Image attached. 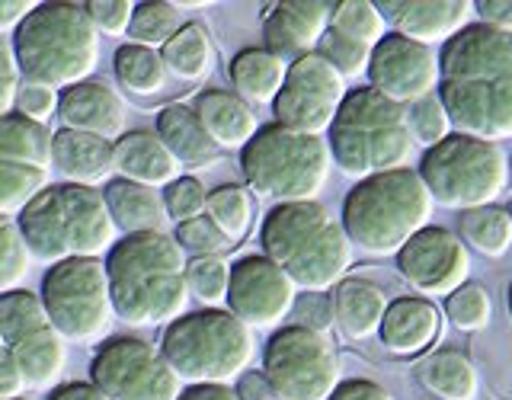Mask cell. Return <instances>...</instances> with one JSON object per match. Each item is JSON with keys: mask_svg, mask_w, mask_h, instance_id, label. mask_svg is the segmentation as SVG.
I'll list each match as a JSON object with an SVG mask.
<instances>
[{"mask_svg": "<svg viewBox=\"0 0 512 400\" xmlns=\"http://www.w3.org/2000/svg\"><path fill=\"white\" fill-rule=\"evenodd\" d=\"M231 84L237 96L250 106H272L285 87L288 61L266 52V48H244L231 58Z\"/></svg>", "mask_w": 512, "mask_h": 400, "instance_id": "obj_29", "label": "cell"}, {"mask_svg": "<svg viewBox=\"0 0 512 400\" xmlns=\"http://www.w3.org/2000/svg\"><path fill=\"white\" fill-rule=\"evenodd\" d=\"M506 311H509V320H512V279H509V288H506Z\"/></svg>", "mask_w": 512, "mask_h": 400, "instance_id": "obj_57", "label": "cell"}, {"mask_svg": "<svg viewBox=\"0 0 512 400\" xmlns=\"http://www.w3.org/2000/svg\"><path fill=\"white\" fill-rule=\"evenodd\" d=\"M160 199H164V208H167V218L173 224H183V221H192V218H202L205 208H208V189L199 176H176L170 186H164L160 192Z\"/></svg>", "mask_w": 512, "mask_h": 400, "instance_id": "obj_43", "label": "cell"}, {"mask_svg": "<svg viewBox=\"0 0 512 400\" xmlns=\"http://www.w3.org/2000/svg\"><path fill=\"white\" fill-rule=\"evenodd\" d=\"M112 154H116V173L122 180H132L141 186H170L176 176H183L176 157L167 151V144L157 138V132L138 128V132H125L119 141H112Z\"/></svg>", "mask_w": 512, "mask_h": 400, "instance_id": "obj_24", "label": "cell"}, {"mask_svg": "<svg viewBox=\"0 0 512 400\" xmlns=\"http://www.w3.org/2000/svg\"><path fill=\"white\" fill-rule=\"evenodd\" d=\"M176 400H237L231 384H186Z\"/></svg>", "mask_w": 512, "mask_h": 400, "instance_id": "obj_56", "label": "cell"}, {"mask_svg": "<svg viewBox=\"0 0 512 400\" xmlns=\"http://www.w3.org/2000/svg\"><path fill=\"white\" fill-rule=\"evenodd\" d=\"M506 212H509V218H512V202H509V208H506Z\"/></svg>", "mask_w": 512, "mask_h": 400, "instance_id": "obj_59", "label": "cell"}, {"mask_svg": "<svg viewBox=\"0 0 512 400\" xmlns=\"http://www.w3.org/2000/svg\"><path fill=\"white\" fill-rule=\"evenodd\" d=\"M52 128L32 122L20 112L0 116V160L23 167L52 170Z\"/></svg>", "mask_w": 512, "mask_h": 400, "instance_id": "obj_30", "label": "cell"}, {"mask_svg": "<svg viewBox=\"0 0 512 400\" xmlns=\"http://www.w3.org/2000/svg\"><path fill=\"white\" fill-rule=\"evenodd\" d=\"M180 29H183L180 7L170 4V0H144V4H135L128 39H132V45L164 48Z\"/></svg>", "mask_w": 512, "mask_h": 400, "instance_id": "obj_36", "label": "cell"}, {"mask_svg": "<svg viewBox=\"0 0 512 400\" xmlns=\"http://www.w3.org/2000/svg\"><path fill=\"white\" fill-rule=\"evenodd\" d=\"M32 260L55 266L74 256L100 260L119 240L103 189L52 183L16 218Z\"/></svg>", "mask_w": 512, "mask_h": 400, "instance_id": "obj_4", "label": "cell"}, {"mask_svg": "<svg viewBox=\"0 0 512 400\" xmlns=\"http://www.w3.org/2000/svg\"><path fill=\"white\" fill-rule=\"evenodd\" d=\"M420 180L436 205L452 212L496 205L509 189V157L500 144L471 135H448L420 160Z\"/></svg>", "mask_w": 512, "mask_h": 400, "instance_id": "obj_10", "label": "cell"}, {"mask_svg": "<svg viewBox=\"0 0 512 400\" xmlns=\"http://www.w3.org/2000/svg\"><path fill=\"white\" fill-rule=\"evenodd\" d=\"M397 269L413 292L426 298H448L471 276V250L448 228L429 224L397 253Z\"/></svg>", "mask_w": 512, "mask_h": 400, "instance_id": "obj_18", "label": "cell"}, {"mask_svg": "<svg viewBox=\"0 0 512 400\" xmlns=\"http://www.w3.org/2000/svg\"><path fill=\"white\" fill-rule=\"evenodd\" d=\"M445 314L464 333L484 330L493 320L490 292H487L484 285H477V282H464L458 292H452V295L445 298Z\"/></svg>", "mask_w": 512, "mask_h": 400, "instance_id": "obj_40", "label": "cell"}, {"mask_svg": "<svg viewBox=\"0 0 512 400\" xmlns=\"http://www.w3.org/2000/svg\"><path fill=\"white\" fill-rule=\"evenodd\" d=\"M10 42L26 84L68 90L90 80L100 64V32L93 29L84 4L68 0L36 4Z\"/></svg>", "mask_w": 512, "mask_h": 400, "instance_id": "obj_5", "label": "cell"}, {"mask_svg": "<svg viewBox=\"0 0 512 400\" xmlns=\"http://www.w3.org/2000/svg\"><path fill=\"white\" fill-rule=\"evenodd\" d=\"M52 170H58L64 183L74 186L96 189L100 183H109V176L116 173L112 141L74 132V128H58L52 135Z\"/></svg>", "mask_w": 512, "mask_h": 400, "instance_id": "obj_23", "label": "cell"}, {"mask_svg": "<svg viewBox=\"0 0 512 400\" xmlns=\"http://www.w3.org/2000/svg\"><path fill=\"white\" fill-rule=\"evenodd\" d=\"M346 93V80L336 74L327 58H320L317 52L304 55L288 64L285 87L276 96V103H272L276 125L298 135L324 138L346 100Z\"/></svg>", "mask_w": 512, "mask_h": 400, "instance_id": "obj_15", "label": "cell"}, {"mask_svg": "<svg viewBox=\"0 0 512 400\" xmlns=\"http://www.w3.org/2000/svg\"><path fill=\"white\" fill-rule=\"evenodd\" d=\"M234 397L237 400H276L266 375L263 372H250V368L234 381Z\"/></svg>", "mask_w": 512, "mask_h": 400, "instance_id": "obj_52", "label": "cell"}, {"mask_svg": "<svg viewBox=\"0 0 512 400\" xmlns=\"http://www.w3.org/2000/svg\"><path fill=\"white\" fill-rule=\"evenodd\" d=\"M442 71L436 48L410 42L397 32H388L368 61V87L397 106H413L426 96L439 93Z\"/></svg>", "mask_w": 512, "mask_h": 400, "instance_id": "obj_16", "label": "cell"}, {"mask_svg": "<svg viewBox=\"0 0 512 400\" xmlns=\"http://www.w3.org/2000/svg\"><path fill=\"white\" fill-rule=\"evenodd\" d=\"M4 352H7V346H4V336H0V356H4Z\"/></svg>", "mask_w": 512, "mask_h": 400, "instance_id": "obj_58", "label": "cell"}, {"mask_svg": "<svg viewBox=\"0 0 512 400\" xmlns=\"http://www.w3.org/2000/svg\"><path fill=\"white\" fill-rule=\"evenodd\" d=\"M458 237L468 250H477L487 260H500L512 250V218L500 205H484L461 212Z\"/></svg>", "mask_w": 512, "mask_h": 400, "instance_id": "obj_32", "label": "cell"}, {"mask_svg": "<svg viewBox=\"0 0 512 400\" xmlns=\"http://www.w3.org/2000/svg\"><path fill=\"white\" fill-rule=\"evenodd\" d=\"M0 336H4L7 356L20 368L26 391L58 388L68 368V343L48 320L36 292L10 288L0 295Z\"/></svg>", "mask_w": 512, "mask_h": 400, "instance_id": "obj_12", "label": "cell"}, {"mask_svg": "<svg viewBox=\"0 0 512 400\" xmlns=\"http://www.w3.org/2000/svg\"><path fill=\"white\" fill-rule=\"evenodd\" d=\"M474 13L480 16V23L500 32H512V0H477Z\"/></svg>", "mask_w": 512, "mask_h": 400, "instance_id": "obj_51", "label": "cell"}, {"mask_svg": "<svg viewBox=\"0 0 512 400\" xmlns=\"http://www.w3.org/2000/svg\"><path fill=\"white\" fill-rule=\"evenodd\" d=\"M16 400H29V397H16Z\"/></svg>", "mask_w": 512, "mask_h": 400, "instance_id": "obj_60", "label": "cell"}, {"mask_svg": "<svg viewBox=\"0 0 512 400\" xmlns=\"http://www.w3.org/2000/svg\"><path fill=\"white\" fill-rule=\"evenodd\" d=\"M157 349L183 384H231L250 368L256 340L228 308H199L167 324Z\"/></svg>", "mask_w": 512, "mask_h": 400, "instance_id": "obj_8", "label": "cell"}, {"mask_svg": "<svg viewBox=\"0 0 512 400\" xmlns=\"http://www.w3.org/2000/svg\"><path fill=\"white\" fill-rule=\"evenodd\" d=\"M263 256L276 263L298 292L324 295L346 279L352 266V247L320 202H288L269 208L260 228Z\"/></svg>", "mask_w": 512, "mask_h": 400, "instance_id": "obj_3", "label": "cell"}, {"mask_svg": "<svg viewBox=\"0 0 512 400\" xmlns=\"http://www.w3.org/2000/svg\"><path fill=\"white\" fill-rule=\"evenodd\" d=\"M263 375L276 400H330L343 381L333 343L295 324H285L269 336Z\"/></svg>", "mask_w": 512, "mask_h": 400, "instance_id": "obj_13", "label": "cell"}, {"mask_svg": "<svg viewBox=\"0 0 512 400\" xmlns=\"http://www.w3.org/2000/svg\"><path fill=\"white\" fill-rule=\"evenodd\" d=\"M436 202L413 167L375 173L349 189L340 224L352 247L368 256H397L423 228Z\"/></svg>", "mask_w": 512, "mask_h": 400, "instance_id": "obj_6", "label": "cell"}, {"mask_svg": "<svg viewBox=\"0 0 512 400\" xmlns=\"http://www.w3.org/2000/svg\"><path fill=\"white\" fill-rule=\"evenodd\" d=\"M327 148L343 176L368 180L375 173L404 170L413 160L407 109L384 100L372 87L349 90L327 132Z\"/></svg>", "mask_w": 512, "mask_h": 400, "instance_id": "obj_7", "label": "cell"}, {"mask_svg": "<svg viewBox=\"0 0 512 400\" xmlns=\"http://www.w3.org/2000/svg\"><path fill=\"white\" fill-rule=\"evenodd\" d=\"M292 317H295V327H304V330H314L324 336L333 324V304L327 295H304L295 301L292 308Z\"/></svg>", "mask_w": 512, "mask_h": 400, "instance_id": "obj_49", "label": "cell"}, {"mask_svg": "<svg viewBox=\"0 0 512 400\" xmlns=\"http://www.w3.org/2000/svg\"><path fill=\"white\" fill-rule=\"evenodd\" d=\"M333 304V324L340 327L349 340H372L381 330L384 311H388L391 298L384 288L368 279H343L330 295Z\"/></svg>", "mask_w": 512, "mask_h": 400, "instance_id": "obj_26", "label": "cell"}, {"mask_svg": "<svg viewBox=\"0 0 512 400\" xmlns=\"http://www.w3.org/2000/svg\"><path fill=\"white\" fill-rule=\"evenodd\" d=\"M103 199L112 221H116V231L128 234H151V231H167V208L160 192L151 186H141L132 180H109L103 189Z\"/></svg>", "mask_w": 512, "mask_h": 400, "instance_id": "obj_27", "label": "cell"}, {"mask_svg": "<svg viewBox=\"0 0 512 400\" xmlns=\"http://www.w3.org/2000/svg\"><path fill=\"white\" fill-rule=\"evenodd\" d=\"M330 29L340 36L362 42L368 48H375L384 36H388V23L378 13V4L372 0H340L330 7Z\"/></svg>", "mask_w": 512, "mask_h": 400, "instance_id": "obj_37", "label": "cell"}, {"mask_svg": "<svg viewBox=\"0 0 512 400\" xmlns=\"http://www.w3.org/2000/svg\"><path fill=\"white\" fill-rule=\"evenodd\" d=\"M58 119L61 128L87 132L106 141H119L125 135V103L106 80H84L58 93Z\"/></svg>", "mask_w": 512, "mask_h": 400, "instance_id": "obj_21", "label": "cell"}, {"mask_svg": "<svg viewBox=\"0 0 512 400\" xmlns=\"http://www.w3.org/2000/svg\"><path fill=\"white\" fill-rule=\"evenodd\" d=\"M407 125H410L413 144H420V148H426V151L442 144L448 135H455L452 119H448L439 93H432V96H426V100L407 106Z\"/></svg>", "mask_w": 512, "mask_h": 400, "instance_id": "obj_41", "label": "cell"}, {"mask_svg": "<svg viewBox=\"0 0 512 400\" xmlns=\"http://www.w3.org/2000/svg\"><path fill=\"white\" fill-rule=\"evenodd\" d=\"M90 384L106 400H176L183 394V381L160 349L138 336H109L90 362Z\"/></svg>", "mask_w": 512, "mask_h": 400, "instance_id": "obj_14", "label": "cell"}, {"mask_svg": "<svg viewBox=\"0 0 512 400\" xmlns=\"http://www.w3.org/2000/svg\"><path fill=\"white\" fill-rule=\"evenodd\" d=\"M39 298L48 320L64 336V343H100L116 324V308H112L103 260L74 256V260L48 266Z\"/></svg>", "mask_w": 512, "mask_h": 400, "instance_id": "obj_11", "label": "cell"}, {"mask_svg": "<svg viewBox=\"0 0 512 400\" xmlns=\"http://www.w3.org/2000/svg\"><path fill=\"white\" fill-rule=\"evenodd\" d=\"M84 10H87L90 23H93L96 32H100V36L119 39L128 32V26H132L135 4H132V0H87Z\"/></svg>", "mask_w": 512, "mask_h": 400, "instance_id": "obj_46", "label": "cell"}, {"mask_svg": "<svg viewBox=\"0 0 512 400\" xmlns=\"http://www.w3.org/2000/svg\"><path fill=\"white\" fill-rule=\"evenodd\" d=\"M189 298L202 301V308H221L228 301L231 263L224 256H192L186 263Z\"/></svg>", "mask_w": 512, "mask_h": 400, "instance_id": "obj_39", "label": "cell"}, {"mask_svg": "<svg viewBox=\"0 0 512 400\" xmlns=\"http://www.w3.org/2000/svg\"><path fill=\"white\" fill-rule=\"evenodd\" d=\"M116 320L128 327H167L186 314V253L167 231L119 237L106 253Z\"/></svg>", "mask_w": 512, "mask_h": 400, "instance_id": "obj_2", "label": "cell"}, {"mask_svg": "<svg viewBox=\"0 0 512 400\" xmlns=\"http://www.w3.org/2000/svg\"><path fill=\"white\" fill-rule=\"evenodd\" d=\"M442 311L429 298H397L388 304L378 330L381 346L391 356H420V352L432 349L442 336Z\"/></svg>", "mask_w": 512, "mask_h": 400, "instance_id": "obj_22", "label": "cell"}, {"mask_svg": "<svg viewBox=\"0 0 512 400\" xmlns=\"http://www.w3.org/2000/svg\"><path fill=\"white\" fill-rule=\"evenodd\" d=\"M192 112L199 116L208 138L218 144V151H244L260 132L253 106L231 90H205Z\"/></svg>", "mask_w": 512, "mask_h": 400, "instance_id": "obj_25", "label": "cell"}, {"mask_svg": "<svg viewBox=\"0 0 512 400\" xmlns=\"http://www.w3.org/2000/svg\"><path fill=\"white\" fill-rule=\"evenodd\" d=\"M112 71H116V80L128 93H138V96H151L157 90H164L167 84V68L157 48H144L132 42L116 48Z\"/></svg>", "mask_w": 512, "mask_h": 400, "instance_id": "obj_34", "label": "cell"}, {"mask_svg": "<svg viewBox=\"0 0 512 400\" xmlns=\"http://www.w3.org/2000/svg\"><path fill=\"white\" fill-rule=\"evenodd\" d=\"M317 55L327 58L343 80H356V77L368 74L372 48L362 45V42H352V39L340 36V32H333V29H327L324 39H320V45H317Z\"/></svg>", "mask_w": 512, "mask_h": 400, "instance_id": "obj_44", "label": "cell"}, {"mask_svg": "<svg viewBox=\"0 0 512 400\" xmlns=\"http://www.w3.org/2000/svg\"><path fill=\"white\" fill-rule=\"evenodd\" d=\"M205 215L212 218L215 228L237 247L240 240L250 234V224H253V199H250V192L244 186L224 183V186L208 192Z\"/></svg>", "mask_w": 512, "mask_h": 400, "instance_id": "obj_35", "label": "cell"}, {"mask_svg": "<svg viewBox=\"0 0 512 400\" xmlns=\"http://www.w3.org/2000/svg\"><path fill=\"white\" fill-rule=\"evenodd\" d=\"M160 58H164L167 74H176L180 80H202L215 61L212 36L202 23H183V29L160 48Z\"/></svg>", "mask_w": 512, "mask_h": 400, "instance_id": "obj_33", "label": "cell"}, {"mask_svg": "<svg viewBox=\"0 0 512 400\" xmlns=\"http://www.w3.org/2000/svg\"><path fill=\"white\" fill-rule=\"evenodd\" d=\"M240 170L260 199L276 205L317 202L320 192L327 189L333 157L327 138L298 135L272 122L263 125L240 151Z\"/></svg>", "mask_w": 512, "mask_h": 400, "instance_id": "obj_9", "label": "cell"}, {"mask_svg": "<svg viewBox=\"0 0 512 400\" xmlns=\"http://www.w3.org/2000/svg\"><path fill=\"white\" fill-rule=\"evenodd\" d=\"M32 10H36L32 0H0V36H7L10 29H20V23Z\"/></svg>", "mask_w": 512, "mask_h": 400, "instance_id": "obj_54", "label": "cell"}, {"mask_svg": "<svg viewBox=\"0 0 512 400\" xmlns=\"http://www.w3.org/2000/svg\"><path fill=\"white\" fill-rule=\"evenodd\" d=\"M439 100L458 135L512 138V32L484 23L464 26L439 55Z\"/></svg>", "mask_w": 512, "mask_h": 400, "instance_id": "obj_1", "label": "cell"}, {"mask_svg": "<svg viewBox=\"0 0 512 400\" xmlns=\"http://www.w3.org/2000/svg\"><path fill=\"white\" fill-rule=\"evenodd\" d=\"M45 186H52V170L0 160V215L20 218L23 208L36 199Z\"/></svg>", "mask_w": 512, "mask_h": 400, "instance_id": "obj_38", "label": "cell"}, {"mask_svg": "<svg viewBox=\"0 0 512 400\" xmlns=\"http://www.w3.org/2000/svg\"><path fill=\"white\" fill-rule=\"evenodd\" d=\"M420 381L429 394L442 400H477L480 394V375L474 362L458 349H439L423 362Z\"/></svg>", "mask_w": 512, "mask_h": 400, "instance_id": "obj_31", "label": "cell"}, {"mask_svg": "<svg viewBox=\"0 0 512 400\" xmlns=\"http://www.w3.org/2000/svg\"><path fill=\"white\" fill-rule=\"evenodd\" d=\"M32 269V256L26 250V240L16 228L13 218L0 215V288L10 292V288H20V282L29 276Z\"/></svg>", "mask_w": 512, "mask_h": 400, "instance_id": "obj_42", "label": "cell"}, {"mask_svg": "<svg viewBox=\"0 0 512 400\" xmlns=\"http://www.w3.org/2000/svg\"><path fill=\"white\" fill-rule=\"evenodd\" d=\"M26 394V381L20 375V368H16V362L7 356H0V400H16Z\"/></svg>", "mask_w": 512, "mask_h": 400, "instance_id": "obj_53", "label": "cell"}, {"mask_svg": "<svg viewBox=\"0 0 512 400\" xmlns=\"http://www.w3.org/2000/svg\"><path fill=\"white\" fill-rule=\"evenodd\" d=\"M45 400H106V397L96 391L90 381H68V384H58V388L48 391Z\"/></svg>", "mask_w": 512, "mask_h": 400, "instance_id": "obj_55", "label": "cell"}, {"mask_svg": "<svg viewBox=\"0 0 512 400\" xmlns=\"http://www.w3.org/2000/svg\"><path fill=\"white\" fill-rule=\"evenodd\" d=\"M13 112H20V116H26L32 122L48 125V119L58 116V90L42 87V84H26V80H23L20 93H16V109Z\"/></svg>", "mask_w": 512, "mask_h": 400, "instance_id": "obj_47", "label": "cell"}, {"mask_svg": "<svg viewBox=\"0 0 512 400\" xmlns=\"http://www.w3.org/2000/svg\"><path fill=\"white\" fill-rule=\"evenodd\" d=\"M173 240H176V244H180V250L189 253V256H224V253H228V250L234 247L231 240L215 228L212 218H208V215L176 224Z\"/></svg>", "mask_w": 512, "mask_h": 400, "instance_id": "obj_45", "label": "cell"}, {"mask_svg": "<svg viewBox=\"0 0 512 400\" xmlns=\"http://www.w3.org/2000/svg\"><path fill=\"white\" fill-rule=\"evenodd\" d=\"M330 400H394L391 391L384 388L378 381H368V378H349L340 381V388L330 394Z\"/></svg>", "mask_w": 512, "mask_h": 400, "instance_id": "obj_50", "label": "cell"}, {"mask_svg": "<svg viewBox=\"0 0 512 400\" xmlns=\"http://www.w3.org/2000/svg\"><path fill=\"white\" fill-rule=\"evenodd\" d=\"M298 301L295 282L266 260V256H244L231 266L228 311L250 330H279Z\"/></svg>", "mask_w": 512, "mask_h": 400, "instance_id": "obj_17", "label": "cell"}, {"mask_svg": "<svg viewBox=\"0 0 512 400\" xmlns=\"http://www.w3.org/2000/svg\"><path fill=\"white\" fill-rule=\"evenodd\" d=\"M330 7L324 0H285L263 20V48L282 61H298L317 52L320 39L330 29Z\"/></svg>", "mask_w": 512, "mask_h": 400, "instance_id": "obj_20", "label": "cell"}, {"mask_svg": "<svg viewBox=\"0 0 512 400\" xmlns=\"http://www.w3.org/2000/svg\"><path fill=\"white\" fill-rule=\"evenodd\" d=\"M378 13L397 36L420 45H445L471 26V0H381Z\"/></svg>", "mask_w": 512, "mask_h": 400, "instance_id": "obj_19", "label": "cell"}, {"mask_svg": "<svg viewBox=\"0 0 512 400\" xmlns=\"http://www.w3.org/2000/svg\"><path fill=\"white\" fill-rule=\"evenodd\" d=\"M0 295H4V288H0Z\"/></svg>", "mask_w": 512, "mask_h": 400, "instance_id": "obj_61", "label": "cell"}, {"mask_svg": "<svg viewBox=\"0 0 512 400\" xmlns=\"http://www.w3.org/2000/svg\"><path fill=\"white\" fill-rule=\"evenodd\" d=\"M157 138L167 144L180 167H205L218 157V144L208 138L199 116L192 109L173 103L157 112Z\"/></svg>", "mask_w": 512, "mask_h": 400, "instance_id": "obj_28", "label": "cell"}, {"mask_svg": "<svg viewBox=\"0 0 512 400\" xmlns=\"http://www.w3.org/2000/svg\"><path fill=\"white\" fill-rule=\"evenodd\" d=\"M20 87H23V74L13 55V42L7 36H0V116H10L16 109Z\"/></svg>", "mask_w": 512, "mask_h": 400, "instance_id": "obj_48", "label": "cell"}]
</instances>
